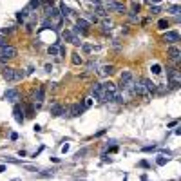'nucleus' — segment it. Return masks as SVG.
Instances as JSON below:
<instances>
[{"label":"nucleus","mask_w":181,"mask_h":181,"mask_svg":"<svg viewBox=\"0 0 181 181\" xmlns=\"http://www.w3.org/2000/svg\"><path fill=\"white\" fill-rule=\"evenodd\" d=\"M132 93H134L136 96H140L141 100H149V98H150V93L145 89V85H143L141 82H138V83H132Z\"/></svg>","instance_id":"2"},{"label":"nucleus","mask_w":181,"mask_h":181,"mask_svg":"<svg viewBox=\"0 0 181 181\" xmlns=\"http://www.w3.org/2000/svg\"><path fill=\"white\" fill-rule=\"evenodd\" d=\"M127 15H129V20H130V22H140V15H138V13H132V11H130V13H127Z\"/></svg>","instance_id":"26"},{"label":"nucleus","mask_w":181,"mask_h":181,"mask_svg":"<svg viewBox=\"0 0 181 181\" xmlns=\"http://www.w3.org/2000/svg\"><path fill=\"white\" fill-rule=\"evenodd\" d=\"M83 110H85L83 103H74V105H71V107H69V116H71V118H78Z\"/></svg>","instance_id":"6"},{"label":"nucleus","mask_w":181,"mask_h":181,"mask_svg":"<svg viewBox=\"0 0 181 181\" xmlns=\"http://www.w3.org/2000/svg\"><path fill=\"white\" fill-rule=\"evenodd\" d=\"M62 38H63L65 42H73L74 33H73V31H63V33H62Z\"/></svg>","instance_id":"21"},{"label":"nucleus","mask_w":181,"mask_h":181,"mask_svg":"<svg viewBox=\"0 0 181 181\" xmlns=\"http://www.w3.org/2000/svg\"><path fill=\"white\" fill-rule=\"evenodd\" d=\"M71 62H73L74 65H80V63H82L83 60H82V56H80L78 53H73V58H71Z\"/></svg>","instance_id":"23"},{"label":"nucleus","mask_w":181,"mask_h":181,"mask_svg":"<svg viewBox=\"0 0 181 181\" xmlns=\"http://www.w3.org/2000/svg\"><path fill=\"white\" fill-rule=\"evenodd\" d=\"M96 16H107V11L102 6H96Z\"/></svg>","instance_id":"29"},{"label":"nucleus","mask_w":181,"mask_h":181,"mask_svg":"<svg viewBox=\"0 0 181 181\" xmlns=\"http://www.w3.org/2000/svg\"><path fill=\"white\" fill-rule=\"evenodd\" d=\"M33 98H35V105H36V107H40V105H42V102H43V89H42V87H38V90H35Z\"/></svg>","instance_id":"12"},{"label":"nucleus","mask_w":181,"mask_h":181,"mask_svg":"<svg viewBox=\"0 0 181 181\" xmlns=\"http://www.w3.org/2000/svg\"><path fill=\"white\" fill-rule=\"evenodd\" d=\"M179 11H181V6H170L168 7V13H172V15H179Z\"/></svg>","instance_id":"28"},{"label":"nucleus","mask_w":181,"mask_h":181,"mask_svg":"<svg viewBox=\"0 0 181 181\" xmlns=\"http://www.w3.org/2000/svg\"><path fill=\"white\" fill-rule=\"evenodd\" d=\"M76 26H78L80 29H83V31H87V27H89V22H87L85 18H78V20H76Z\"/></svg>","instance_id":"19"},{"label":"nucleus","mask_w":181,"mask_h":181,"mask_svg":"<svg viewBox=\"0 0 181 181\" xmlns=\"http://www.w3.org/2000/svg\"><path fill=\"white\" fill-rule=\"evenodd\" d=\"M167 27H168V22H167L165 18H161L160 22H157V29H161V31H165Z\"/></svg>","instance_id":"24"},{"label":"nucleus","mask_w":181,"mask_h":181,"mask_svg":"<svg viewBox=\"0 0 181 181\" xmlns=\"http://www.w3.org/2000/svg\"><path fill=\"white\" fill-rule=\"evenodd\" d=\"M102 26H103V31L107 33V31H110V29H112V22H110L109 18H103V20H102Z\"/></svg>","instance_id":"20"},{"label":"nucleus","mask_w":181,"mask_h":181,"mask_svg":"<svg viewBox=\"0 0 181 181\" xmlns=\"http://www.w3.org/2000/svg\"><path fill=\"white\" fill-rule=\"evenodd\" d=\"M62 114H63V107L58 105V103H54L51 107V116H62Z\"/></svg>","instance_id":"15"},{"label":"nucleus","mask_w":181,"mask_h":181,"mask_svg":"<svg viewBox=\"0 0 181 181\" xmlns=\"http://www.w3.org/2000/svg\"><path fill=\"white\" fill-rule=\"evenodd\" d=\"M105 6H107L109 9H112V11L120 13V15H125V13H127V7H125L123 4L116 2V0H105Z\"/></svg>","instance_id":"5"},{"label":"nucleus","mask_w":181,"mask_h":181,"mask_svg":"<svg viewBox=\"0 0 181 181\" xmlns=\"http://www.w3.org/2000/svg\"><path fill=\"white\" fill-rule=\"evenodd\" d=\"M60 15H62V16H65V18H69V16L73 15V11H71L69 7H67L65 4H62V6H60Z\"/></svg>","instance_id":"17"},{"label":"nucleus","mask_w":181,"mask_h":181,"mask_svg":"<svg viewBox=\"0 0 181 181\" xmlns=\"http://www.w3.org/2000/svg\"><path fill=\"white\" fill-rule=\"evenodd\" d=\"M167 54H168V58H172L174 62H179V60H181V51L176 47V45H170V47L167 49Z\"/></svg>","instance_id":"9"},{"label":"nucleus","mask_w":181,"mask_h":181,"mask_svg":"<svg viewBox=\"0 0 181 181\" xmlns=\"http://www.w3.org/2000/svg\"><path fill=\"white\" fill-rule=\"evenodd\" d=\"M132 73L130 71H123L121 74H120V89H129V87H132Z\"/></svg>","instance_id":"4"},{"label":"nucleus","mask_w":181,"mask_h":181,"mask_svg":"<svg viewBox=\"0 0 181 181\" xmlns=\"http://www.w3.org/2000/svg\"><path fill=\"white\" fill-rule=\"evenodd\" d=\"M140 9H141V6L134 2V4H132V9H130V11H132V13H140Z\"/></svg>","instance_id":"32"},{"label":"nucleus","mask_w":181,"mask_h":181,"mask_svg":"<svg viewBox=\"0 0 181 181\" xmlns=\"http://www.w3.org/2000/svg\"><path fill=\"white\" fill-rule=\"evenodd\" d=\"M13 114H15L16 123H24V109H22L20 105H15V109H13Z\"/></svg>","instance_id":"11"},{"label":"nucleus","mask_w":181,"mask_h":181,"mask_svg":"<svg viewBox=\"0 0 181 181\" xmlns=\"http://www.w3.org/2000/svg\"><path fill=\"white\" fill-rule=\"evenodd\" d=\"M82 47H83V51H85V53H90V51H93V47H90V45H89V43H83V45H82Z\"/></svg>","instance_id":"36"},{"label":"nucleus","mask_w":181,"mask_h":181,"mask_svg":"<svg viewBox=\"0 0 181 181\" xmlns=\"http://www.w3.org/2000/svg\"><path fill=\"white\" fill-rule=\"evenodd\" d=\"M38 6H40V0H31L29 6H27V9H35V7H38Z\"/></svg>","instance_id":"30"},{"label":"nucleus","mask_w":181,"mask_h":181,"mask_svg":"<svg viewBox=\"0 0 181 181\" xmlns=\"http://www.w3.org/2000/svg\"><path fill=\"white\" fill-rule=\"evenodd\" d=\"M90 4H93V6H100L102 2H100V0H90Z\"/></svg>","instance_id":"39"},{"label":"nucleus","mask_w":181,"mask_h":181,"mask_svg":"<svg viewBox=\"0 0 181 181\" xmlns=\"http://www.w3.org/2000/svg\"><path fill=\"white\" fill-rule=\"evenodd\" d=\"M167 76L170 82H181V71H177L176 67H168L167 69Z\"/></svg>","instance_id":"7"},{"label":"nucleus","mask_w":181,"mask_h":181,"mask_svg":"<svg viewBox=\"0 0 181 181\" xmlns=\"http://www.w3.org/2000/svg\"><path fill=\"white\" fill-rule=\"evenodd\" d=\"M53 172H54V170H42V172H40V176H43V177H49V176H53Z\"/></svg>","instance_id":"34"},{"label":"nucleus","mask_w":181,"mask_h":181,"mask_svg":"<svg viewBox=\"0 0 181 181\" xmlns=\"http://www.w3.org/2000/svg\"><path fill=\"white\" fill-rule=\"evenodd\" d=\"M177 40H179V33L177 31H167L163 35V42H167V43H176Z\"/></svg>","instance_id":"8"},{"label":"nucleus","mask_w":181,"mask_h":181,"mask_svg":"<svg viewBox=\"0 0 181 181\" xmlns=\"http://www.w3.org/2000/svg\"><path fill=\"white\" fill-rule=\"evenodd\" d=\"M90 105H93V98H85V102H83V107H85V109H89Z\"/></svg>","instance_id":"33"},{"label":"nucleus","mask_w":181,"mask_h":181,"mask_svg":"<svg viewBox=\"0 0 181 181\" xmlns=\"http://www.w3.org/2000/svg\"><path fill=\"white\" fill-rule=\"evenodd\" d=\"M103 87H105V90H107V93H116V85H114V83H110V82L103 83Z\"/></svg>","instance_id":"22"},{"label":"nucleus","mask_w":181,"mask_h":181,"mask_svg":"<svg viewBox=\"0 0 181 181\" xmlns=\"http://www.w3.org/2000/svg\"><path fill=\"white\" fill-rule=\"evenodd\" d=\"M90 94H93L98 102H105V94H107V90L103 87V83H93L90 85Z\"/></svg>","instance_id":"1"},{"label":"nucleus","mask_w":181,"mask_h":181,"mask_svg":"<svg viewBox=\"0 0 181 181\" xmlns=\"http://www.w3.org/2000/svg\"><path fill=\"white\" fill-rule=\"evenodd\" d=\"M157 13H161V7H160V6H154V7H150V15H157Z\"/></svg>","instance_id":"31"},{"label":"nucleus","mask_w":181,"mask_h":181,"mask_svg":"<svg viewBox=\"0 0 181 181\" xmlns=\"http://www.w3.org/2000/svg\"><path fill=\"white\" fill-rule=\"evenodd\" d=\"M141 83L145 85V89L149 90V93H150V94H154V93H156V87H157V85H156L154 82H150V80H147V78H143V80H141Z\"/></svg>","instance_id":"14"},{"label":"nucleus","mask_w":181,"mask_h":181,"mask_svg":"<svg viewBox=\"0 0 181 181\" xmlns=\"http://www.w3.org/2000/svg\"><path fill=\"white\" fill-rule=\"evenodd\" d=\"M4 100H7V102H16L18 100V93L15 89H9V90H6L4 93Z\"/></svg>","instance_id":"13"},{"label":"nucleus","mask_w":181,"mask_h":181,"mask_svg":"<svg viewBox=\"0 0 181 181\" xmlns=\"http://www.w3.org/2000/svg\"><path fill=\"white\" fill-rule=\"evenodd\" d=\"M2 45H6V40H4V38H0V47H2Z\"/></svg>","instance_id":"41"},{"label":"nucleus","mask_w":181,"mask_h":181,"mask_svg":"<svg viewBox=\"0 0 181 181\" xmlns=\"http://www.w3.org/2000/svg\"><path fill=\"white\" fill-rule=\"evenodd\" d=\"M47 51H49V54H51V56H58V54H60V47H58V43L49 45V49H47Z\"/></svg>","instance_id":"18"},{"label":"nucleus","mask_w":181,"mask_h":181,"mask_svg":"<svg viewBox=\"0 0 181 181\" xmlns=\"http://www.w3.org/2000/svg\"><path fill=\"white\" fill-rule=\"evenodd\" d=\"M2 76H4L6 82H13L16 78V69H13V67H6L4 73H2Z\"/></svg>","instance_id":"10"},{"label":"nucleus","mask_w":181,"mask_h":181,"mask_svg":"<svg viewBox=\"0 0 181 181\" xmlns=\"http://www.w3.org/2000/svg\"><path fill=\"white\" fill-rule=\"evenodd\" d=\"M24 76H26V73H24V71H18V69H16V78H15V80H22Z\"/></svg>","instance_id":"35"},{"label":"nucleus","mask_w":181,"mask_h":181,"mask_svg":"<svg viewBox=\"0 0 181 181\" xmlns=\"http://www.w3.org/2000/svg\"><path fill=\"white\" fill-rule=\"evenodd\" d=\"M179 83L181 82H170V89H179Z\"/></svg>","instance_id":"37"},{"label":"nucleus","mask_w":181,"mask_h":181,"mask_svg":"<svg viewBox=\"0 0 181 181\" xmlns=\"http://www.w3.org/2000/svg\"><path fill=\"white\" fill-rule=\"evenodd\" d=\"M87 18H89L90 22H98V16H96V15H87Z\"/></svg>","instance_id":"38"},{"label":"nucleus","mask_w":181,"mask_h":181,"mask_svg":"<svg viewBox=\"0 0 181 181\" xmlns=\"http://www.w3.org/2000/svg\"><path fill=\"white\" fill-rule=\"evenodd\" d=\"M112 73H114V67H112V65H103L102 69H100V74H102V76H109V74H112Z\"/></svg>","instance_id":"16"},{"label":"nucleus","mask_w":181,"mask_h":181,"mask_svg":"<svg viewBox=\"0 0 181 181\" xmlns=\"http://www.w3.org/2000/svg\"><path fill=\"white\" fill-rule=\"evenodd\" d=\"M6 170V165H0V172H4Z\"/></svg>","instance_id":"42"},{"label":"nucleus","mask_w":181,"mask_h":181,"mask_svg":"<svg viewBox=\"0 0 181 181\" xmlns=\"http://www.w3.org/2000/svg\"><path fill=\"white\" fill-rule=\"evenodd\" d=\"M147 2H149V4H160L161 0H147Z\"/></svg>","instance_id":"40"},{"label":"nucleus","mask_w":181,"mask_h":181,"mask_svg":"<svg viewBox=\"0 0 181 181\" xmlns=\"http://www.w3.org/2000/svg\"><path fill=\"white\" fill-rule=\"evenodd\" d=\"M16 54H18V51H16V47H13V45H2L0 47V56L2 58H6V60H11V58H16Z\"/></svg>","instance_id":"3"},{"label":"nucleus","mask_w":181,"mask_h":181,"mask_svg":"<svg viewBox=\"0 0 181 181\" xmlns=\"http://www.w3.org/2000/svg\"><path fill=\"white\" fill-rule=\"evenodd\" d=\"M150 71H152L154 74H160V73H161V65H160V63H154V65L150 67Z\"/></svg>","instance_id":"27"},{"label":"nucleus","mask_w":181,"mask_h":181,"mask_svg":"<svg viewBox=\"0 0 181 181\" xmlns=\"http://www.w3.org/2000/svg\"><path fill=\"white\" fill-rule=\"evenodd\" d=\"M167 161H168V157H165V156H157V160H156V163L160 165V167L167 165Z\"/></svg>","instance_id":"25"}]
</instances>
